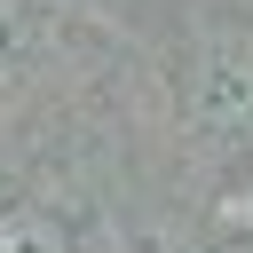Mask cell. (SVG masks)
I'll list each match as a JSON object with an SVG mask.
<instances>
[{
	"label": "cell",
	"instance_id": "3957f363",
	"mask_svg": "<svg viewBox=\"0 0 253 253\" xmlns=\"http://www.w3.org/2000/svg\"><path fill=\"white\" fill-rule=\"evenodd\" d=\"M221 253H253V245H221Z\"/></svg>",
	"mask_w": 253,
	"mask_h": 253
},
{
	"label": "cell",
	"instance_id": "6da1fadb",
	"mask_svg": "<svg viewBox=\"0 0 253 253\" xmlns=\"http://www.w3.org/2000/svg\"><path fill=\"white\" fill-rule=\"evenodd\" d=\"M0 253H63V237L47 221H32V213H8L0 221Z\"/></svg>",
	"mask_w": 253,
	"mask_h": 253
},
{
	"label": "cell",
	"instance_id": "7a4b0ae2",
	"mask_svg": "<svg viewBox=\"0 0 253 253\" xmlns=\"http://www.w3.org/2000/svg\"><path fill=\"white\" fill-rule=\"evenodd\" d=\"M213 103H221V111H237V103L253 111V79H237V63H221V79H213Z\"/></svg>",
	"mask_w": 253,
	"mask_h": 253
}]
</instances>
